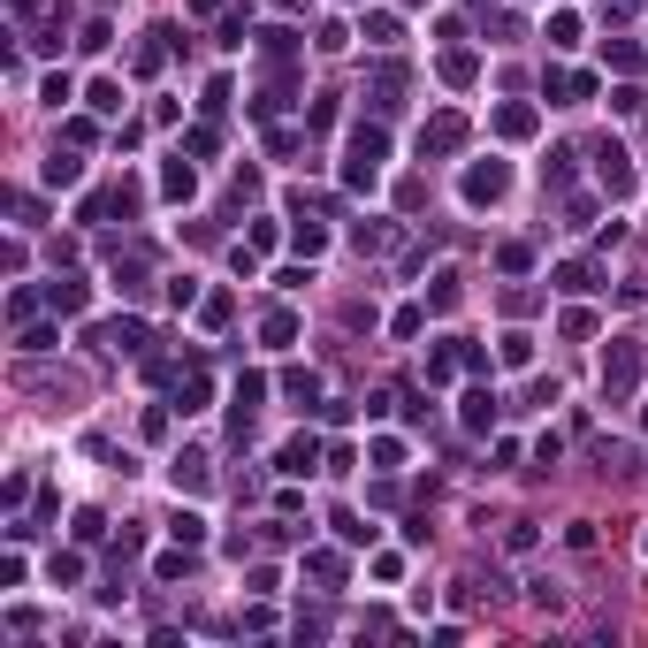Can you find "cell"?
Segmentation results:
<instances>
[{"mask_svg": "<svg viewBox=\"0 0 648 648\" xmlns=\"http://www.w3.org/2000/svg\"><path fill=\"white\" fill-rule=\"evenodd\" d=\"M381 153H389V138H381L374 122H359V130H351V161H343V183H351V191H374Z\"/></svg>", "mask_w": 648, "mask_h": 648, "instance_id": "cell-1", "label": "cell"}, {"mask_svg": "<svg viewBox=\"0 0 648 648\" xmlns=\"http://www.w3.org/2000/svg\"><path fill=\"white\" fill-rule=\"evenodd\" d=\"M504 191H511V168L504 161H473L465 168V206H496Z\"/></svg>", "mask_w": 648, "mask_h": 648, "instance_id": "cell-2", "label": "cell"}, {"mask_svg": "<svg viewBox=\"0 0 648 648\" xmlns=\"http://www.w3.org/2000/svg\"><path fill=\"white\" fill-rule=\"evenodd\" d=\"M641 381V343H611V351H602V389H611V397H625V389Z\"/></svg>", "mask_w": 648, "mask_h": 648, "instance_id": "cell-3", "label": "cell"}, {"mask_svg": "<svg viewBox=\"0 0 648 648\" xmlns=\"http://www.w3.org/2000/svg\"><path fill=\"white\" fill-rule=\"evenodd\" d=\"M458 145H465V115H435L420 130V153H458Z\"/></svg>", "mask_w": 648, "mask_h": 648, "instance_id": "cell-4", "label": "cell"}, {"mask_svg": "<svg viewBox=\"0 0 648 648\" xmlns=\"http://www.w3.org/2000/svg\"><path fill=\"white\" fill-rule=\"evenodd\" d=\"M275 465H283L290 481H298V473H313V465H320V443H313V435H290L283 450H275Z\"/></svg>", "mask_w": 648, "mask_h": 648, "instance_id": "cell-5", "label": "cell"}, {"mask_svg": "<svg viewBox=\"0 0 648 648\" xmlns=\"http://www.w3.org/2000/svg\"><path fill=\"white\" fill-rule=\"evenodd\" d=\"M588 92H595V77H588V69H557V77H549V99H557V107H580Z\"/></svg>", "mask_w": 648, "mask_h": 648, "instance_id": "cell-6", "label": "cell"}, {"mask_svg": "<svg viewBox=\"0 0 648 648\" xmlns=\"http://www.w3.org/2000/svg\"><path fill=\"white\" fill-rule=\"evenodd\" d=\"M595 176H602V191H611V199H625V191H633V168H625L618 145H602V168H595Z\"/></svg>", "mask_w": 648, "mask_h": 648, "instance_id": "cell-7", "label": "cell"}, {"mask_svg": "<svg viewBox=\"0 0 648 648\" xmlns=\"http://www.w3.org/2000/svg\"><path fill=\"white\" fill-rule=\"evenodd\" d=\"M84 298H92V290H84L77 275H54V283H47V306L54 313H84Z\"/></svg>", "mask_w": 648, "mask_h": 648, "instance_id": "cell-8", "label": "cell"}, {"mask_svg": "<svg viewBox=\"0 0 648 648\" xmlns=\"http://www.w3.org/2000/svg\"><path fill=\"white\" fill-rule=\"evenodd\" d=\"M496 138H534V107H527V99L496 107Z\"/></svg>", "mask_w": 648, "mask_h": 648, "instance_id": "cell-9", "label": "cell"}, {"mask_svg": "<svg viewBox=\"0 0 648 648\" xmlns=\"http://www.w3.org/2000/svg\"><path fill=\"white\" fill-rule=\"evenodd\" d=\"M602 283V275H595V259H565V267H557V290H572V298H588Z\"/></svg>", "mask_w": 648, "mask_h": 648, "instance_id": "cell-10", "label": "cell"}, {"mask_svg": "<svg viewBox=\"0 0 648 648\" xmlns=\"http://www.w3.org/2000/svg\"><path fill=\"white\" fill-rule=\"evenodd\" d=\"M168 481H176V488H191V496H199V488H206V458H199V450H183V458H176V465H168Z\"/></svg>", "mask_w": 648, "mask_h": 648, "instance_id": "cell-11", "label": "cell"}, {"mask_svg": "<svg viewBox=\"0 0 648 648\" xmlns=\"http://www.w3.org/2000/svg\"><path fill=\"white\" fill-rule=\"evenodd\" d=\"M161 191H168V199H191V191H199V176H191V161H183V153L161 168Z\"/></svg>", "mask_w": 648, "mask_h": 648, "instance_id": "cell-12", "label": "cell"}, {"mask_svg": "<svg viewBox=\"0 0 648 648\" xmlns=\"http://www.w3.org/2000/svg\"><path fill=\"white\" fill-rule=\"evenodd\" d=\"M168 38H176L168 24H161V31H145V47H138V77H153L161 61H168Z\"/></svg>", "mask_w": 648, "mask_h": 648, "instance_id": "cell-13", "label": "cell"}, {"mask_svg": "<svg viewBox=\"0 0 648 648\" xmlns=\"http://www.w3.org/2000/svg\"><path fill=\"white\" fill-rule=\"evenodd\" d=\"M306 572L320 580V588H343V557H336V549H313V557H306Z\"/></svg>", "mask_w": 648, "mask_h": 648, "instance_id": "cell-14", "label": "cell"}, {"mask_svg": "<svg viewBox=\"0 0 648 648\" xmlns=\"http://www.w3.org/2000/svg\"><path fill=\"white\" fill-rule=\"evenodd\" d=\"M465 427H473V435L496 427V397H488V389H473V397H465Z\"/></svg>", "mask_w": 648, "mask_h": 648, "instance_id": "cell-15", "label": "cell"}, {"mask_svg": "<svg viewBox=\"0 0 648 648\" xmlns=\"http://www.w3.org/2000/svg\"><path fill=\"white\" fill-rule=\"evenodd\" d=\"M259 336H267L275 351H290V343H298V313H267V329H259Z\"/></svg>", "mask_w": 648, "mask_h": 648, "instance_id": "cell-16", "label": "cell"}, {"mask_svg": "<svg viewBox=\"0 0 648 648\" xmlns=\"http://www.w3.org/2000/svg\"><path fill=\"white\" fill-rule=\"evenodd\" d=\"M473 77H481V61H473L465 47H458V54H443V84H473Z\"/></svg>", "mask_w": 648, "mask_h": 648, "instance_id": "cell-17", "label": "cell"}, {"mask_svg": "<svg viewBox=\"0 0 648 648\" xmlns=\"http://www.w3.org/2000/svg\"><path fill=\"white\" fill-rule=\"evenodd\" d=\"M77 176H84V161H77V153H54V161H47V183H54V191H69Z\"/></svg>", "mask_w": 648, "mask_h": 648, "instance_id": "cell-18", "label": "cell"}, {"mask_svg": "<svg viewBox=\"0 0 648 648\" xmlns=\"http://www.w3.org/2000/svg\"><path fill=\"white\" fill-rule=\"evenodd\" d=\"M283 389H290V404H306V413L320 404V374H283Z\"/></svg>", "mask_w": 648, "mask_h": 648, "instance_id": "cell-19", "label": "cell"}, {"mask_svg": "<svg viewBox=\"0 0 648 648\" xmlns=\"http://www.w3.org/2000/svg\"><path fill=\"white\" fill-rule=\"evenodd\" d=\"M168 534H176V542H191V549H199V542H206V518H199V511H176V518H168Z\"/></svg>", "mask_w": 648, "mask_h": 648, "instance_id": "cell-20", "label": "cell"}, {"mask_svg": "<svg viewBox=\"0 0 648 648\" xmlns=\"http://www.w3.org/2000/svg\"><path fill=\"white\" fill-rule=\"evenodd\" d=\"M336 534H343V542H351V549H366V542H374V527H366L359 511H336Z\"/></svg>", "mask_w": 648, "mask_h": 648, "instance_id": "cell-21", "label": "cell"}, {"mask_svg": "<svg viewBox=\"0 0 648 648\" xmlns=\"http://www.w3.org/2000/svg\"><path fill=\"white\" fill-rule=\"evenodd\" d=\"M290 47H298V31H283V24L259 31V54H267V61H290Z\"/></svg>", "mask_w": 648, "mask_h": 648, "instance_id": "cell-22", "label": "cell"}, {"mask_svg": "<svg viewBox=\"0 0 648 648\" xmlns=\"http://www.w3.org/2000/svg\"><path fill=\"white\" fill-rule=\"evenodd\" d=\"M496 359H504V366H527V359H534V336H518V329H511L504 343H496Z\"/></svg>", "mask_w": 648, "mask_h": 648, "instance_id": "cell-23", "label": "cell"}, {"mask_svg": "<svg viewBox=\"0 0 648 648\" xmlns=\"http://www.w3.org/2000/svg\"><path fill=\"white\" fill-rule=\"evenodd\" d=\"M427 306H435V313H450V306H458V275H450V267L435 275V290H427Z\"/></svg>", "mask_w": 648, "mask_h": 648, "instance_id": "cell-24", "label": "cell"}, {"mask_svg": "<svg viewBox=\"0 0 648 648\" xmlns=\"http://www.w3.org/2000/svg\"><path fill=\"white\" fill-rule=\"evenodd\" d=\"M153 572H161V580H183V572H191V542H176V549H168Z\"/></svg>", "mask_w": 648, "mask_h": 648, "instance_id": "cell-25", "label": "cell"}, {"mask_svg": "<svg viewBox=\"0 0 648 648\" xmlns=\"http://www.w3.org/2000/svg\"><path fill=\"white\" fill-rule=\"evenodd\" d=\"M549 47H580V16H549Z\"/></svg>", "mask_w": 648, "mask_h": 648, "instance_id": "cell-26", "label": "cell"}, {"mask_svg": "<svg viewBox=\"0 0 648 648\" xmlns=\"http://www.w3.org/2000/svg\"><path fill=\"white\" fill-rule=\"evenodd\" d=\"M229 313H236V298L214 290V298H206V329H229Z\"/></svg>", "mask_w": 648, "mask_h": 648, "instance_id": "cell-27", "label": "cell"}, {"mask_svg": "<svg viewBox=\"0 0 648 648\" xmlns=\"http://www.w3.org/2000/svg\"><path fill=\"white\" fill-rule=\"evenodd\" d=\"M107 343H115V351H138L145 329H138V320H115V329H107Z\"/></svg>", "mask_w": 648, "mask_h": 648, "instance_id": "cell-28", "label": "cell"}, {"mask_svg": "<svg viewBox=\"0 0 648 648\" xmlns=\"http://www.w3.org/2000/svg\"><path fill=\"white\" fill-rule=\"evenodd\" d=\"M389 245H397V229H381V222L366 229V222H359V252H389Z\"/></svg>", "mask_w": 648, "mask_h": 648, "instance_id": "cell-29", "label": "cell"}, {"mask_svg": "<svg viewBox=\"0 0 648 648\" xmlns=\"http://www.w3.org/2000/svg\"><path fill=\"white\" fill-rule=\"evenodd\" d=\"M366 38H374V47H397V16H366Z\"/></svg>", "mask_w": 648, "mask_h": 648, "instance_id": "cell-30", "label": "cell"}, {"mask_svg": "<svg viewBox=\"0 0 648 648\" xmlns=\"http://www.w3.org/2000/svg\"><path fill=\"white\" fill-rule=\"evenodd\" d=\"M611 69H625V77L641 69V47H633V38H618V47H611Z\"/></svg>", "mask_w": 648, "mask_h": 648, "instance_id": "cell-31", "label": "cell"}, {"mask_svg": "<svg viewBox=\"0 0 648 648\" xmlns=\"http://www.w3.org/2000/svg\"><path fill=\"white\" fill-rule=\"evenodd\" d=\"M54 580H61V588H77V580H84V557L61 549V557H54Z\"/></svg>", "mask_w": 648, "mask_h": 648, "instance_id": "cell-32", "label": "cell"}, {"mask_svg": "<svg viewBox=\"0 0 648 648\" xmlns=\"http://www.w3.org/2000/svg\"><path fill=\"white\" fill-rule=\"evenodd\" d=\"M413 8H420V0H413Z\"/></svg>", "mask_w": 648, "mask_h": 648, "instance_id": "cell-33", "label": "cell"}, {"mask_svg": "<svg viewBox=\"0 0 648 648\" xmlns=\"http://www.w3.org/2000/svg\"><path fill=\"white\" fill-rule=\"evenodd\" d=\"M641 549H648V542H641Z\"/></svg>", "mask_w": 648, "mask_h": 648, "instance_id": "cell-34", "label": "cell"}, {"mask_svg": "<svg viewBox=\"0 0 648 648\" xmlns=\"http://www.w3.org/2000/svg\"><path fill=\"white\" fill-rule=\"evenodd\" d=\"M641 427H648V420H641Z\"/></svg>", "mask_w": 648, "mask_h": 648, "instance_id": "cell-35", "label": "cell"}]
</instances>
